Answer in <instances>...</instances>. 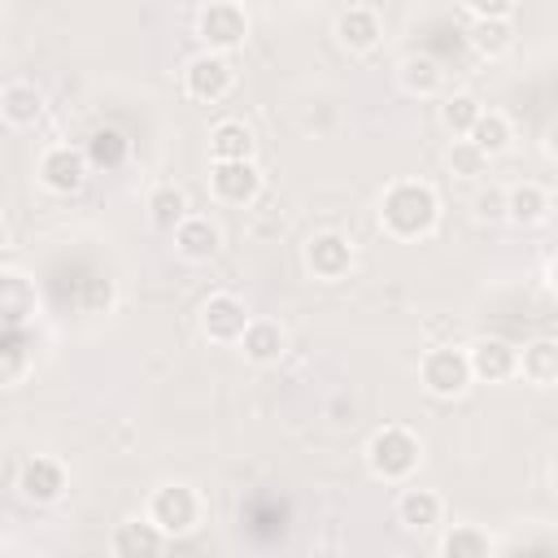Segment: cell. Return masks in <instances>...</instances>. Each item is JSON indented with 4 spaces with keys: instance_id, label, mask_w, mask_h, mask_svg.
I'll use <instances>...</instances> for the list:
<instances>
[{
    "instance_id": "obj_9",
    "label": "cell",
    "mask_w": 558,
    "mask_h": 558,
    "mask_svg": "<svg viewBox=\"0 0 558 558\" xmlns=\"http://www.w3.org/2000/svg\"><path fill=\"white\" fill-rule=\"evenodd\" d=\"M87 153H78V148H70V144H57V148H48L44 157H39V179H44V187L48 192H61V196H70V192H78L83 187V179H87Z\"/></svg>"
},
{
    "instance_id": "obj_19",
    "label": "cell",
    "mask_w": 558,
    "mask_h": 558,
    "mask_svg": "<svg viewBox=\"0 0 558 558\" xmlns=\"http://www.w3.org/2000/svg\"><path fill=\"white\" fill-rule=\"evenodd\" d=\"M0 310H4V327H22L26 314H35V288L17 270L0 275Z\"/></svg>"
},
{
    "instance_id": "obj_12",
    "label": "cell",
    "mask_w": 558,
    "mask_h": 558,
    "mask_svg": "<svg viewBox=\"0 0 558 558\" xmlns=\"http://www.w3.org/2000/svg\"><path fill=\"white\" fill-rule=\"evenodd\" d=\"M466 357H471V371H475V379L501 384V379L519 375V349H514V344H506V340H497V336L480 340V344H475Z\"/></svg>"
},
{
    "instance_id": "obj_10",
    "label": "cell",
    "mask_w": 558,
    "mask_h": 558,
    "mask_svg": "<svg viewBox=\"0 0 558 558\" xmlns=\"http://www.w3.org/2000/svg\"><path fill=\"white\" fill-rule=\"evenodd\" d=\"M305 266H310L314 279L336 283V279H344L349 266H353V244H349L344 235H336V231H323V235H314V240L305 244Z\"/></svg>"
},
{
    "instance_id": "obj_18",
    "label": "cell",
    "mask_w": 558,
    "mask_h": 558,
    "mask_svg": "<svg viewBox=\"0 0 558 558\" xmlns=\"http://www.w3.org/2000/svg\"><path fill=\"white\" fill-rule=\"evenodd\" d=\"M0 109L9 126H35L44 113V96L35 92V83H9L0 96Z\"/></svg>"
},
{
    "instance_id": "obj_21",
    "label": "cell",
    "mask_w": 558,
    "mask_h": 558,
    "mask_svg": "<svg viewBox=\"0 0 558 558\" xmlns=\"http://www.w3.org/2000/svg\"><path fill=\"white\" fill-rule=\"evenodd\" d=\"M510 44H514L510 17H475V26H471V48H475L480 57H501V52H510Z\"/></svg>"
},
{
    "instance_id": "obj_8",
    "label": "cell",
    "mask_w": 558,
    "mask_h": 558,
    "mask_svg": "<svg viewBox=\"0 0 558 558\" xmlns=\"http://www.w3.org/2000/svg\"><path fill=\"white\" fill-rule=\"evenodd\" d=\"M209 192H214L222 205H248V201H257L262 174H257L253 157H248V161H214V170H209Z\"/></svg>"
},
{
    "instance_id": "obj_3",
    "label": "cell",
    "mask_w": 558,
    "mask_h": 558,
    "mask_svg": "<svg viewBox=\"0 0 558 558\" xmlns=\"http://www.w3.org/2000/svg\"><path fill=\"white\" fill-rule=\"evenodd\" d=\"M148 519H153L166 536L192 532L196 519H201V497H196V488H187V484H161V488L148 497Z\"/></svg>"
},
{
    "instance_id": "obj_31",
    "label": "cell",
    "mask_w": 558,
    "mask_h": 558,
    "mask_svg": "<svg viewBox=\"0 0 558 558\" xmlns=\"http://www.w3.org/2000/svg\"><path fill=\"white\" fill-rule=\"evenodd\" d=\"M22 366H26V331L4 327V384H17Z\"/></svg>"
},
{
    "instance_id": "obj_11",
    "label": "cell",
    "mask_w": 558,
    "mask_h": 558,
    "mask_svg": "<svg viewBox=\"0 0 558 558\" xmlns=\"http://www.w3.org/2000/svg\"><path fill=\"white\" fill-rule=\"evenodd\" d=\"M17 488H22L26 501L48 506V501H57L61 488H65V466H61L57 458H31V462L22 466V475H17Z\"/></svg>"
},
{
    "instance_id": "obj_7",
    "label": "cell",
    "mask_w": 558,
    "mask_h": 558,
    "mask_svg": "<svg viewBox=\"0 0 558 558\" xmlns=\"http://www.w3.org/2000/svg\"><path fill=\"white\" fill-rule=\"evenodd\" d=\"M248 323H253V318H248L244 301L231 296V292H218V296H209V301L201 305V331H205L214 344H240V336H244Z\"/></svg>"
},
{
    "instance_id": "obj_20",
    "label": "cell",
    "mask_w": 558,
    "mask_h": 558,
    "mask_svg": "<svg viewBox=\"0 0 558 558\" xmlns=\"http://www.w3.org/2000/svg\"><path fill=\"white\" fill-rule=\"evenodd\" d=\"M209 153L214 161H248L253 157V135L244 122H218L209 135Z\"/></svg>"
},
{
    "instance_id": "obj_25",
    "label": "cell",
    "mask_w": 558,
    "mask_h": 558,
    "mask_svg": "<svg viewBox=\"0 0 558 558\" xmlns=\"http://www.w3.org/2000/svg\"><path fill=\"white\" fill-rule=\"evenodd\" d=\"M126 148L131 144H126V135L118 126H96L92 140H87V161L100 166V170H118L126 161Z\"/></svg>"
},
{
    "instance_id": "obj_33",
    "label": "cell",
    "mask_w": 558,
    "mask_h": 558,
    "mask_svg": "<svg viewBox=\"0 0 558 558\" xmlns=\"http://www.w3.org/2000/svg\"><path fill=\"white\" fill-rule=\"evenodd\" d=\"M466 9L475 17H510L514 13V0H466Z\"/></svg>"
},
{
    "instance_id": "obj_30",
    "label": "cell",
    "mask_w": 558,
    "mask_h": 558,
    "mask_svg": "<svg viewBox=\"0 0 558 558\" xmlns=\"http://www.w3.org/2000/svg\"><path fill=\"white\" fill-rule=\"evenodd\" d=\"M449 166H453V174H462V179H475V174H484V166H488V153H480L471 140H453V148H449Z\"/></svg>"
},
{
    "instance_id": "obj_2",
    "label": "cell",
    "mask_w": 558,
    "mask_h": 558,
    "mask_svg": "<svg viewBox=\"0 0 558 558\" xmlns=\"http://www.w3.org/2000/svg\"><path fill=\"white\" fill-rule=\"evenodd\" d=\"M418 458H423V449H418L414 432H405V427H397V423L379 427V432L371 436V445H366V466H371V475H379V480H405V475H414Z\"/></svg>"
},
{
    "instance_id": "obj_29",
    "label": "cell",
    "mask_w": 558,
    "mask_h": 558,
    "mask_svg": "<svg viewBox=\"0 0 558 558\" xmlns=\"http://www.w3.org/2000/svg\"><path fill=\"white\" fill-rule=\"evenodd\" d=\"M440 113H445V126H449L453 135H466V131H471V126L480 122L484 105H480V100H475L471 92H453V96L445 100V109H440Z\"/></svg>"
},
{
    "instance_id": "obj_34",
    "label": "cell",
    "mask_w": 558,
    "mask_h": 558,
    "mask_svg": "<svg viewBox=\"0 0 558 558\" xmlns=\"http://www.w3.org/2000/svg\"><path fill=\"white\" fill-rule=\"evenodd\" d=\"M545 153L558 161V118H554V122H549V131H545Z\"/></svg>"
},
{
    "instance_id": "obj_16",
    "label": "cell",
    "mask_w": 558,
    "mask_h": 558,
    "mask_svg": "<svg viewBox=\"0 0 558 558\" xmlns=\"http://www.w3.org/2000/svg\"><path fill=\"white\" fill-rule=\"evenodd\" d=\"M519 375L536 388H554L558 384V340H532L519 353Z\"/></svg>"
},
{
    "instance_id": "obj_26",
    "label": "cell",
    "mask_w": 558,
    "mask_h": 558,
    "mask_svg": "<svg viewBox=\"0 0 558 558\" xmlns=\"http://www.w3.org/2000/svg\"><path fill=\"white\" fill-rule=\"evenodd\" d=\"M445 83V70L432 61V57H405L401 61V87L414 92V96H436Z\"/></svg>"
},
{
    "instance_id": "obj_4",
    "label": "cell",
    "mask_w": 558,
    "mask_h": 558,
    "mask_svg": "<svg viewBox=\"0 0 558 558\" xmlns=\"http://www.w3.org/2000/svg\"><path fill=\"white\" fill-rule=\"evenodd\" d=\"M418 379L432 397H458V392H466L475 371H471V357L462 349H432L418 362Z\"/></svg>"
},
{
    "instance_id": "obj_6",
    "label": "cell",
    "mask_w": 558,
    "mask_h": 558,
    "mask_svg": "<svg viewBox=\"0 0 558 558\" xmlns=\"http://www.w3.org/2000/svg\"><path fill=\"white\" fill-rule=\"evenodd\" d=\"M231 83H235V70H231V61H227L222 52H201V57H192L187 70H183V87H187V96L201 100V105L222 100V96L231 92Z\"/></svg>"
},
{
    "instance_id": "obj_27",
    "label": "cell",
    "mask_w": 558,
    "mask_h": 558,
    "mask_svg": "<svg viewBox=\"0 0 558 558\" xmlns=\"http://www.w3.org/2000/svg\"><path fill=\"white\" fill-rule=\"evenodd\" d=\"M148 218L157 222V227H166V231H174L183 218H187V196L179 192V187H153V196H148Z\"/></svg>"
},
{
    "instance_id": "obj_35",
    "label": "cell",
    "mask_w": 558,
    "mask_h": 558,
    "mask_svg": "<svg viewBox=\"0 0 558 558\" xmlns=\"http://www.w3.org/2000/svg\"><path fill=\"white\" fill-rule=\"evenodd\" d=\"M549 292L558 296V257H554V266H549Z\"/></svg>"
},
{
    "instance_id": "obj_36",
    "label": "cell",
    "mask_w": 558,
    "mask_h": 558,
    "mask_svg": "<svg viewBox=\"0 0 558 558\" xmlns=\"http://www.w3.org/2000/svg\"><path fill=\"white\" fill-rule=\"evenodd\" d=\"M554 493H558V462H554Z\"/></svg>"
},
{
    "instance_id": "obj_5",
    "label": "cell",
    "mask_w": 558,
    "mask_h": 558,
    "mask_svg": "<svg viewBox=\"0 0 558 558\" xmlns=\"http://www.w3.org/2000/svg\"><path fill=\"white\" fill-rule=\"evenodd\" d=\"M196 35H201V44H205L209 52H231V48L244 44V35H248V17H244L240 4H231V0H214V4L201 9V17H196Z\"/></svg>"
},
{
    "instance_id": "obj_22",
    "label": "cell",
    "mask_w": 558,
    "mask_h": 558,
    "mask_svg": "<svg viewBox=\"0 0 558 558\" xmlns=\"http://www.w3.org/2000/svg\"><path fill=\"white\" fill-rule=\"evenodd\" d=\"M545 214H549V196H545V187H536V183H519V187L506 192V218L532 227V222H541Z\"/></svg>"
},
{
    "instance_id": "obj_23",
    "label": "cell",
    "mask_w": 558,
    "mask_h": 558,
    "mask_svg": "<svg viewBox=\"0 0 558 558\" xmlns=\"http://www.w3.org/2000/svg\"><path fill=\"white\" fill-rule=\"evenodd\" d=\"M397 519L405 527H432V523H440V497L432 488H405L397 501Z\"/></svg>"
},
{
    "instance_id": "obj_24",
    "label": "cell",
    "mask_w": 558,
    "mask_h": 558,
    "mask_svg": "<svg viewBox=\"0 0 558 558\" xmlns=\"http://www.w3.org/2000/svg\"><path fill=\"white\" fill-rule=\"evenodd\" d=\"M466 140H471L480 153H488V157L506 153V148H510V122H506V113L484 109V113H480V122L466 131Z\"/></svg>"
},
{
    "instance_id": "obj_14",
    "label": "cell",
    "mask_w": 558,
    "mask_h": 558,
    "mask_svg": "<svg viewBox=\"0 0 558 558\" xmlns=\"http://www.w3.org/2000/svg\"><path fill=\"white\" fill-rule=\"evenodd\" d=\"M240 349H244V357H248V362L270 366V362H279V357H283L288 336H283V327H279V323H270V318H253V323L244 327V336H240Z\"/></svg>"
},
{
    "instance_id": "obj_28",
    "label": "cell",
    "mask_w": 558,
    "mask_h": 558,
    "mask_svg": "<svg viewBox=\"0 0 558 558\" xmlns=\"http://www.w3.org/2000/svg\"><path fill=\"white\" fill-rule=\"evenodd\" d=\"M440 554L445 558H484V554H493V541L480 532V527H453V532H445V541H440Z\"/></svg>"
},
{
    "instance_id": "obj_1",
    "label": "cell",
    "mask_w": 558,
    "mask_h": 558,
    "mask_svg": "<svg viewBox=\"0 0 558 558\" xmlns=\"http://www.w3.org/2000/svg\"><path fill=\"white\" fill-rule=\"evenodd\" d=\"M436 218H440V201H436V192H432L427 183H418V179L392 183V187L384 192V201H379V227H384L388 235H397V240H418V235H427V231L436 227Z\"/></svg>"
},
{
    "instance_id": "obj_13",
    "label": "cell",
    "mask_w": 558,
    "mask_h": 558,
    "mask_svg": "<svg viewBox=\"0 0 558 558\" xmlns=\"http://www.w3.org/2000/svg\"><path fill=\"white\" fill-rule=\"evenodd\" d=\"M379 35H384V26H379L375 9H366V4H353V9H344V13L336 17V39H340L349 52H371V48L379 44Z\"/></svg>"
},
{
    "instance_id": "obj_15",
    "label": "cell",
    "mask_w": 558,
    "mask_h": 558,
    "mask_svg": "<svg viewBox=\"0 0 558 558\" xmlns=\"http://www.w3.org/2000/svg\"><path fill=\"white\" fill-rule=\"evenodd\" d=\"M174 244H179V253H183L187 262H209V257L218 253L222 235H218V227H214L209 218L187 214V218L174 227Z\"/></svg>"
},
{
    "instance_id": "obj_17",
    "label": "cell",
    "mask_w": 558,
    "mask_h": 558,
    "mask_svg": "<svg viewBox=\"0 0 558 558\" xmlns=\"http://www.w3.org/2000/svg\"><path fill=\"white\" fill-rule=\"evenodd\" d=\"M166 532L148 519V523H122L118 532H113V554H122V558H135V554H161L166 549Z\"/></svg>"
},
{
    "instance_id": "obj_32",
    "label": "cell",
    "mask_w": 558,
    "mask_h": 558,
    "mask_svg": "<svg viewBox=\"0 0 558 558\" xmlns=\"http://www.w3.org/2000/svg\"><path fill=\"white\" fill-rule=\"evenodd\" d=\"M475 214L480 218H506V192H480L475 196Z\"/></svg>"
}]
</instances>
